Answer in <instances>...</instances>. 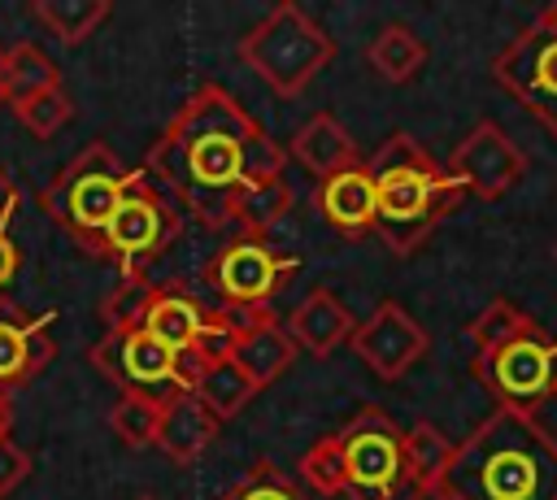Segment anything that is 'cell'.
I'll return each instance as SVG.
<instances>
[{
  "label": "cell",
  "mask_w": 557,
  "mask_h": 500,
  "mask_svg": "<svg viewBox=\"0 0 557 500\" xmlns=\"http://www.w3.org/2000/svg\"><path fill=\"white\" fill-rule=\"evenodd\" d=\"M283 165L287 148H278L218 83L196 87L144 157V174L209 230H226L235 222L239 191L283 178Z\"/></svg>",
  "instance_id": "cell-1"
},
{
  "label": "cell",
  "mask_w": 557,
  "mask_h": 500,
  "mask_svg": "<svg viewBox=\"0 0 557 500\" xmlns=\"http://www.w3.org/2000/svg\"><path fill=\"white\" fill-rule=\"evenodd\" d=\"M440 487L448 500H557V435L527 413L492 409L453 443Z\"/></svg>",
  "instance_id": "cell-2"
},
{
  "label": "cell",
  "mask_w": 557,
  "mask_h": 500,
  "mask_svg": "<svg viewBox=\"0 0 557 500\" xmlns=\"http://www.w3.org/2000/svg\"><path fill=\"white\" fill-rule=\"evenodd\" d=\"M366 170L374 178V235L396 257L418 252L466 196L461 183L440 170L435 157L405 130L387 135Z\"/></svg>",
  "instance_id": "cell-3"
},
{
  "label": "cell",
  "mask_w": 557,
  "mask_h": 500,
  "mask_svg": "<svg viewBox=\"0 0 557 500\" xmlns=\"http://www.w3.org/2000/svg\"><path fill=\"white\" fill-rule=\"evenodd\" d=\"M131 170L117 161V152L100 139H91L87 148H78L44 187H39V209L83 248L96 257L100 248V230L117 204V196L126 191Z\"/></svg>",
  "instance_id": "cell-4"
},
{
  "label": "cell",
  "mask_w": 557,
  "mask_h": 500,
  "mask_svg": "<svg viewBox=\"0 0 557 500\" xmlns=\"http://www.w3.org/2000/svg\"><path fill=\"white\" fill-rule=\"evenodd\" d=\"M239 57L278 96H300L335 61V39L300 4L283 0L239 39Z\"/></svg>",
  "instance_id": "cell-5"
},
{
  "label": "cell",
  "mask_w": 557,
  "mask_h": 500,
  "mask_svg": "<svg viewBox=\"0 0 557 500\" xmlns=\"http://www.w3.org/2000/svg\"><path fill=\"white\" fill-rule=\"evenodd\" d=\"M183 230V209L144 174L131 170L126 191L117 196L104 230H100V261H113L122 274H144L152 257H161Z\"/></svg>",
  "instance_id": "cell-6"
},
{
  "label": "cell",
  "mask_w": 557,
  "mask_h": 500,
  "mask_svg": "<svg viewBox=\"0 0 557 500\" xmlns=\"http://www.w3.org/2000/svg\"><path fill=\"white\" fill-rule=\"evenodd\" d=\"M331 435L339 448L348 500H396L405 491V448H400L405 430L379 404L357 409Z\"/></svg>",
  "instance_id": "cell-7"
},
{
  "label": "cell",
  "mask_w": 557,
  "mask_h": 500,
  "mask_svg": "<svg viewBox=\"0 0 557 500\" xmlns=\"http://www.w3.org/2000/svg\"><path fill=\"white\" fill-rule=\"evenodd\" d=\"M492 78L548 135H557V4L522 26L492 61Z\"/></svg>",
  "instance_id": "cell-8"
},
{
  "label": "cell",
  "mask_w": 557,
  "mask_h": 500,
  "mask_svg": "<svg viewBox=\"0 0 557 500\" xmlns=\"http://www.w3.org/2000/svg\"><path fill=\"white\" fill-rule=\"evenodd\" d=\"M470 370L496 400V409H513L544 422V409L557 400V339L548 330H535L492 357H479L470 361Z\"/></svg>",
  "instance_id": "cell-9"
},
{
  "label": "cell",
  "mask_w": 557,
  "mask_h": 500,
  "mask_svg": "<svg viewBox=\"0 0 557 500\" xmlns=\"http://www.w3.org/2000/svg\"><path fill=\"white\" fill-rule=\"evenodd\" d=\"M296 270L300 257L278 252L270 239L235 235L205 261V283L213 287L218 304H270Z\"/></svg>",
  "instance_id": "cell-10"
},
{
  "label": "cell",
  "mask_w": 557,
  "mask_h": 500,
  "mask_svg": "<svg viewBox=\"0 0 557 500\" xmlns=\"http://www.w3.org/2000/svg\"><path fill=\"white\" fill-rule=\"evenodd\" d=\"M448 174L461 183V191H470L479 200H500L522 183L527 152L505 135V126L483 117L457 139V148L448 157Z\"/></svg>",
  "instance_id": "cell-11"
},
{
  "label": "cell",
  "mask_w": 557,
  "mask_h": 500,
  "mask_svg": "<svg viewBox=\"0 0 557 500\" xmlns=\"http://www.w3.org/2000/svg\"><path fill=\"white\" fill-rule=\"evenodd\" d=\"M348 343L366 370H374L383 383H396L422 361L426 330L413 322V313L400 300H379L374 313H366V322L352 326Z\"/></svg>",
  "instance_id": "cell-12"
},
{
  "label": "cell",
  "mask_w": 557,
  "mask_h": 500,
  "mask_svg": "<svg viewBox=\"0 0 557 500\" xmlns=\"http://www.w3.org/2000/svg\"><path fill=\"white\" fill-rule=\"evenodd\" d=\"M87 357L117 391H152V396L174 391V352L157 343L148 330H131V335L104 330Z\"/></svg>",
  "instance_id": "cell-13"
},
{
  "label": "cell",
  "mask_w": 557,
  "mask_h": 500,
  "mask_svg": "<svg viewBox=\"0 0 557 500\" xmlns=\"http://www.w3.org/2000/svg\"><path fill=\"white\" fill-rule=\"evenodd\" d=\"M52 313H26L22 304L0 296V391H17L26 383H35L52 357H57V339H52Z\"/></svg>",
  "instance_id": "cell-14"
},
{
  "label": "cell",
  "mask_w": 557,
  "mask_h": 500,
  "mask_svg": "<svg viewBox=\"0 0 557 500\" xmlns=\"http://www.w3.org/2000/svg\"><path fill=\"white\" fill-rule=\"evenodd\" d=\"M352 313H348V304L331 291V287H313L292 313H287V322H283V330L292 335V343L296 348H305L309 357H318V361H326L339 343H348L352 339Z\"/></svg>",
  "instance_id": "cell-15"
},
{
  "label": "cell",
  "mask_w": 557,
  "mask_h": 500,
  "mask_svg": "<svg viewBox=\"0 0 557 500\" xmlns=\"http://www.w3.org/2000/svg\"><path fill=\"white\" fill-rule=\"evenodd\" d=\"M218 426L222 422L200 404L196 391H165L161 396V422H157V448L174 465H191L218 439Z\"/></svg>",
  "instance_id": "cell-16"
},
{
  "label": "cell",
  "mask_w": 557,
  "mask_h": 500,
  "mask_svg": "<svg viewBox=\"0 0 557 500\" xmlns=\"http://www.w3.org/2000/svg\"><path fill=\"white\" fill-rule=\"evenodd\" d=\"M287 157H292L305 174H313L318 183H322V178H335V174H344V170H352V165H361L357 143H352V135L344 130V122H339L335 113H313V117L296 130Z\"/></svg>",
  "instance_id": "cell-17"
},
{
  "label": "cell",
  "mask_w": 557,
  "mask_h": 500,
  "mask_svg": "<svg viewBox=\"0 0 557 500\" xmlns=\"http://www.w3.org/2000/svg\"><path fill=\"white\" fill-rule=\"evenodd\" d=\"M318 213L339 235H374V178L366 161L318 183Z\"/></svg>",
  "instance_id": "cell-18"
},
{
  "label": "cell",
  "mask_w": 557,
  "mask_h": 500,
  "mask_svg": "<svg viewBox=\"0 0 557 500\" xmlns=\"http://www.w3.org/2000/svg\"><path fill=\"white\" fill-rule=\"evenodd\" d=\"M292 357H296V343H292V335L283 330V322L274 313L252 322V326H244L235 335V348H231V361L252 378L257 391L270 387L292 365Z\"/></svg>",
  "instance_id": "cell-19"
},
{
  "label": "cell",
  "mask_w": 557,
  "mask_h": 500,
  "mask_svg": "<svg viewBox=\"0 0 557 500\" xmlns=\"http://www.w3.org/2000/svg\"><path fill=\"white\" fill-rule=\"evenodd\" d=\"M205 326H209V309L191 296V291H183V287H161V296H157V304H152V313H148V322H144V330L157 339V343H165L174 357L178 352H187V348H196L200 343V335H205Z\"/></svg>",
  "instance_id": "cell-20"
},
{
  "label": "cell",
  "mask_w": 557,
  "mask_h": 500,
  "mask_svg": "<svg viewBox=\"0 0 557 500\" xmlns=\"http://www.w3.org/2000/svg\"><path fill=\"white\" fill-rule=\"evenodd\" d=\"M535 330H544V326H540L527 309H518L513 300H492V304H483V313H474V322L466 326L470 361L492 357V352H500V348H509V343H518V339H527V335H535Z\"/></svg>",
  "instance_id": "cell-21"
},
{
  "label": "cell",
  "mask_w": 557,
  "mask_h": 500,
  "mask_svg": "<svg viewBox=\"0 0 557 500\" xmlns=\"http://www.w3.org/2000/svg\"><path fill=\"white\" fill-rule=\"evenodd\" d=\"M366 61L379 78L387 83H409L422 65H426V43L405 26V22H387L370 43H366Z\"/></svg>",
  "instance_id": "cell-22"
},
{
  "label": "cell",
  "mask_w": 557,
  "mask_h": 500,
  "mask_svg": "<svg viewBox=\"0 0 557 500\" xmlns=\"http://www.w3.org/2000/svg\"><path fill=\"white\" fill-rule=\"evenodd\" d=\"M292 187L287 178H265V183H252L239 191L235 200V230L239 235H252V239H270V230L292 213Z\"/></svg>",
  "instance_id": "cell-23"
},
{
  "label": "cell",
  "mask_w": 557,
  "mask_h": 500,
  "mask_svg": "<svg viewBox=\"0 0 557 500\" xmlns=\"http://www.w3.org/2000/svg\"><path fill=\"white\" fill-rule=\"evenodd\" d=\"M400 448H405V491L409 487H435L453 461V439L431 422L409 426L400 435Z\"/></svg>",
  "instance_id": "cell-24"
},
{
  "label": "cell",
  "mask_w": 557,
  "mask_h": 500,
  "mask_svg": "<svg viewBox=\"0 0 557 500\" xmlns=\"http://www.w3.org/2000/svg\"><path fill=\"white\" fill-rule=\"evenodd\" d=\"M161 287L148 278V274H122L109 296L100 300V317H104V330H117V335H131V330H144L152 304H157Z\"/></svg>",
  "instance_id": "cell-25"
},
{
  "label": "cell",
  "mask_w": 557,
  "mask_h": 500,
  "mask_svg": "<svg viewBox=\"0 0 557 500\" xmlns=\"http://www.w3.org/2000/svg\"><path fill=\"white\" fill-rule=\"evenodd\" d=\"M213 500H318L296 474L274 461H252L235 483H226Z\"/></svg>",
  "instance_id": "cell-26"
},
{
  "label": "cell",
  "mask_w": 557,
  "mask_h": 500,
  "mask_svg": "<svg viewBox=\"0 0 557 500\" xmlns=\"http://www.w3.org/2000/svg\"><path fill=\"white\" fill-rule=\"evenodd\" d=\"M196 396H200V404H205L218 422H226V417H235V413L257 396V387H252V378H248L231 357H222V361H213V365L205 370V378L196 383Z\"/></svg>",
  "instance_id": "cell-27"
},
{
  "label": "cell",
  "mask_w": 557,
  "mask_h": 500,
  "mask_svg": "<svg viewBox=\"0 0 557 500\" xmlns=\"http://www.w3.org/2000/svg\"><path fill=\"white\" fill-rule=\"evenodd\" d=\"M30 13L61 39V43H83L104 17H109V0H35Z\"/></svg>",
  "instance_id": "cell-28"
},
{
  "label": "cell",
  "mask_w": 557,
  "mask_h": 500,
  "mask_svg": "<svg viewBox=\"0 0 557 500\" xmlns=\"http://www.w3.org/2000/svg\"><path fill=\"white\" fill-rule=\"evenodd\" d=\"M161 422V396L152 391H117V404L109 409V426L126 448H152Z\"/></svg>",
  "instance_id": "cell-29"
},
{
  "label": "cell",
  "mask_w": 557,
  "mask_h": 500,
  "mask_svg": "<svg viewBox=\"0 0 557 500\" xmlns=\"http://www.w3.org/2000/svg\"><path fill=\"white\" fill-rule=\"evenodd\" d=\"M48 87H61V70L52 65V57L35 43H13L9 48V104L35 91H48Z\"/></svg>",
  "instance_id": "cell-30"
},
{
  "label": "cell",
  "mask_w": 557,
  "mask_h": 500,
  "mask_svg": "<svg viewBox=\"0 0 557 500\" xmlns=\"http://www.w3.org/2000/svg\"><path fill=\"white\" fill-rule=\"evenodd\" d=\"M13 117L35 135V139H52L70 117H74V100L65 96V87H48V91H35L17 104H9Z\"/></svg>",
  "instance_id": "cell-31"
},
{
  "label": "cell",
  "mask_w": 557,
  "mask_h": 500,
  "mask_svg": "<svg viewBox=\"0 0 557 500\" xmlns=\"http://www.w3.org/2000/svg\"><path fill=\"white\" fill-rule=\"evenodd\" d=\"M30 478V452L17 439H0V500Z\"/></svg>",
  "instance_id": "cell-32"
},
{
  "label": "cell",
  "mask_w": 557,
  "mask_h": 500,
  "mask_svg": "<svg viewBox=\"0 0 557 500\" xmlns=\"http://www.w3.org/2000/svg\"><path fill=\"white\" fill-rule=\"evenodd\" d=\"M17 204H22V191H17V183H13V174L0 165V230L9 226V217L17 213Z\"/></svg>",
  "instance_id": "cell-33"
},
{
  "label": "cell",
  "mask_w": 557,
  "mask_h": 500,
  "mask_svg": "<svg viewBox=\"0 0 557 500\" xmlns=\"http://www.w3.org/2000/svg\"><path fill=\"white\" fill-rule=\"evenodd\" d=\"M17 270H22V248H17V243H13V239L0 230V287H4V283H9Z\"/></svg>",
  "instance_id": "cell-34"
},
{
  "label": "cell",
  "mask_w": 557,
  "mask_h": 500,
  "mask_svg": "<svg viewBox=\"0 0 557 500\" xmlns=\"http://www.w3.org/2000/svg\"><path fill=\"white\" fill-rule=\"evenodd\" d=\"M396 500H448V496H444V487L435 483V487H409V491H400Z\"/></svg>",
  "instance_id": "cell-35"
},
{
  "label": "cell",
  "mask_w": 557,
  "mask_h": 500,
  "mask_svg": "<svg viewBox=\"0 0 557 500\" xmlns=\"http://www.w3.org/2000/svg\"><path fill=\"white\" fill-rule=\"evenodd\" d=\"M0 104H9V48H0Z\"/></svg>",
  "instance_id": "cell-36"
},
{
  "label": "cell",
  "mask_w": 557,
  "mask_h": 500,
  "mask_svg": "<svg viewBox=\"0 0 557 500\" xmlns=\"http://www.w3.org/2000/svg\"><path fill=\"white\" fill-rule=\"evenodd\" d=\"M9 426H13V404H9V396L0 391V439H9Z\"/></svg>",
  "instance_id": "cell-37"
},
{
  "label": "cell",
  "mask_w": 557,
  "mask_h": 500,
  "mask_svg": "<svg viewBox=\"0 0 557 500\" xmlns=\"http://www.w3.org/2000/svg\"><path fill=\"white\" fill-rule=\"evenodd\" d=\"M139 500H157V496H139Z\"/></svg>",
  "instance_id": "cell-38"
}]
</instances>
